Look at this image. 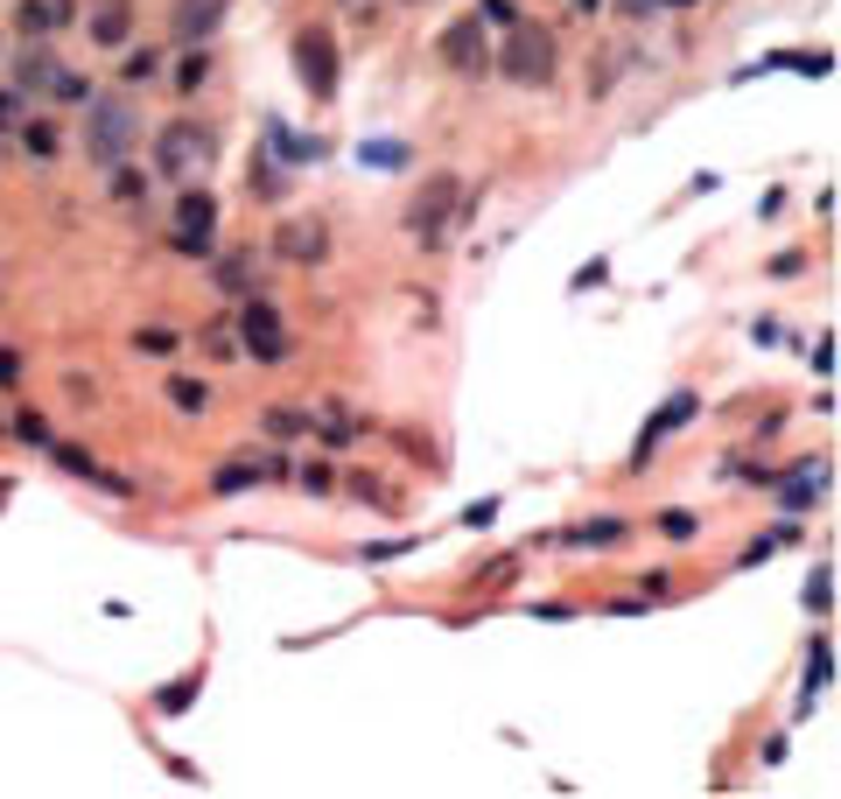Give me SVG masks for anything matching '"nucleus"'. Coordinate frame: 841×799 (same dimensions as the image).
Returning <instances> with one entry per match:
<instances>
[{
	"mask_svg": "<svg viewBox=\"0 0 841 799\" xmlns=\"http://www.w3.org/2000/svg\"><path fill=\"white\" fill-rule=\"evenodd\" d=\"M133 141H141L133 106L127 99H99V91H91V99H85V162L106 176V168H120L133 155Z\"/></svg>",
	"mask_w": 841,
	"mask_h": 799,
	"instance_id": "f257e3e1",
	"label": "nucleus"
},
{
	"mask_svg": "<svg viewBox=\"0 0 841 799\" xmlns=\"http://www.w3.org/2000/svg\"><path fill=\"white\" fill-rule=\"evenodd\" d=\"M491 70H505L512 85H554V70H561L554 29H540V22H512V29H505V50H491Z\"/></svg>",
	"mask_w": 841,
	"mask_h": 799,
	"instance_id": "f03ea898",
	"label": "nucleus"
},
{
	"mask_svg": "<svg viewBox=\"0 0 841 799\" xmlns=\"http://www.w3.org/2000/svg\"><path fill=\"white\" fill-rule=\"evenodd\" d=\"M456 211H463V183H456L449 168H435V176L420 183V197L407 204V239L443 245V239H449V225H456Z\"/></svg>",
	"mask_w": 841,
	"mask_h": 799,
	"instance_id": "7ed1b4c3",
	"label": "nucleus"
},
{
	"mask_svg": "<svg viewBox=\"0 0 841 799\" xmlns=\"http://www.w3.org/2000/svg\"><path fill=\"white\" fill-rule=\"evenodd\" d=\"M232 330H239V351H253L260 365H281V358L295 351V337H288V316H281V309H274L266 295H245V309H239V322H232Z\"/></svg>",
	"mask_w": 841,
	"mask_h": 799,
	"instance_id": "20e7f679",
	"label": "nucleus"
},
{
	"mask_svg": "<svg viewBox=\"0 0 841 799\" xmlns=\"http://www.w3.org/2000/svg\"><path fill=\"white\" fill-rule=\"evenodd\" d=\"M204 155H210V133L197 120H168L155 133V176H168V183H189L204 168Z\"/></svg>",
	"mask_w": 841,
	"mask_h": 799,
	"instance_id": "39448f33",
	"label": "nucleus"
},
{
	"mask_svg": "<svg viewBox=\"0 0 841 799\" xmlns=\"http://www.w3.org/2000/svg\"><path fill=\"white\" fill-rule=\"evenodd\" d=\"M295 78L309 85V99H337V35L330 29L295 35Z\"/></svg>",
	"mask_w": 841,
	"mask_h": 799,
	"instance_id": "423d86ee",
	"label": "nucleus"
},
{
	"mask_svg": "<svg viewBox=\"0 0 841 799\" xmlns=\"http://www.w3.org/2000/svg\"><path fill=\"white\" fill-rule=\"evenodd\" d=\"M210 232H218V197H210V189H183L168 245H176V253H189V260H204V253H210Z\"/></svg>",
	"mask_w": 841,
	"mask_h": 799,
	"instance_id": "0eeeda50",
	"label": "nucleus"
},
{
	"mask_svg": "<svg viewBox=\"0 0 841 799\" xmlns=\"http://www.w3.org/2000/svg\"><path fill=\"white\" fill-rule=\"evenodd\" d=\"M435 50H443L449 70H463V78H484V70H491V29H484V14H463V22H449Z\"/></svg>",
	"mask_w": 841,
	"mask_h": 799,
	"instance_id": "6e6552de",
	"label": "nucleus"
},
{
	"mask_svg": "<svg viewBox=\"0 0 841 799\" xmlns=\"http://www.w3.org/2000/svg\"><path fill=\"white\" fill-rule=\"evenodd\" d=\"M274 260L323 266V260H330V225H323V218H281L274 225Z\"/></svg>",
	"mask_w": 841,
	"mask_h": 799,
	"instance_id": "1a4fd4ad",
	"label": "nucleus"
},
{
	"mask_svg": "<svg viewBox=\"0 0 841 799\" xmlns=\"http://www.w3.org/2000/svg\"><path fill=\"white\" fill-rule=\"evenodd\" d=\"M695 414H701V393H695V386L666 400V407L653 414V422L638 428V449H631V470H645V463H653V456H659V442H666V435H674V428H687V422H695Z\"/></svg>",
	"mask_w": 841,
	"mask_h": 799,
	"instance_id": "9d476101",
	"label": "nucleus"
},
{
	"mask_svg": "<svg viewBox=\"0 0 841 799\" xmlns=\"http://www.w3.org/2000/svg\"><path fill=\"white\" fill-rule=\"evenodd\" d=\"M85 29H91V50H127L133 43V0H99L85 14Z\"/></svg>",
	"mask_w": 841,
	"mask_h": 799,
	"instance_id": "9b49d317",
	"label": "nucleus"
},
{
	"mask_svg": "<svg viewBox=\"0 0 841 799\" xmlns=\"http://www.w3.org/2000/svg\"><path fill=\"white\" fill-rule=\"evenodd\" d=\"M820 491H828V463H813V456H799L793 478L778 484V512H813Z\"/></svg>",
	"mask_w": 841,
	"mask_h": 799,
	"instance_id": "f8f14e48",
	"label": "nucleus"
},
{
	"mask_svg": "<svg viewBox=\"0 0 841 799\" xmlns=\"http://www.w3.org/2000/svg\"><path fill=\"white\" fill-rule=\"evenodd\" d=\"M50 456H56V463H64V470H70V478H85V484H99V491H106V499H133V484H127V478H112V470L99 463V456H85V449H70V442H50Z\"/></svg>",
	"mask_w": 841,
	"mask_h": 799,
	"instance_id": "ddd939ff",
	"label": "nucleus"
},
{
	"mask_svg": "<svg viewBox=\"0 0 841 799\" xmlns=\"http://www.w3.org/2000/svg\"><path fill=\"white\" fill-rule=\"evenodd\" d=\"M225 8H232V0H176V14H168V29H176V43L189 50V43H204V35L225 22Z\"/></svg>",
	"mask_w": 841,
	"mask_h": 799,
	"instance_id": "4468645a",
	"label": "nucleus"
},
{
	"mask_svg": "<svg viewBox=\"0 0 841 799\" xmlns=\"http://www.w3.org/2000/svg\"><path fill=\"white\" fill-rule=\"evenodd\" d=\"M50 78H56V56L43 50V43H29L22 56H14V91L35 106V91H50Z\"/></svg>",
	"mask_w": 841,
	"mask_h": 799,
	"instance_id": "2eb2a0df",
	"label": "nucleus"
},
{
	"mask_svg": "<svg viewBox=\"0 0 841 799\" xmlns=\"http://www.w3.org/2000/svg\"><path fill=\"white\" fill-rule=\"evenodd\" d=\"M260 428L274 435V442H295V435H316V414H309V407H266Z\"/></svg>",
	"mask_w": 841,
	"mask_h": 799,
	"instance_id": "dca6fc26",
	"label": "nucleus"
},
{
	"mask_svg": "<svg viewBox=\"0 0 841 799\" xmlns=\"http://www.w3.org/2000/svg\"><path fill=\"white\" fill-rule=\"evenodd\" d=\"M210 281H218V288L225 295H260V274H253V253H232V260H218V274H210Z\"/></svg>",
	"mask_w": 841,
	"mask_h": 799,
	"instance_id": "f3484780",
	"label": "nucleus"
},
{
	"mask_svg": "<svg viewBox=\"0 0 841 799\" xmlns=\"http://www.w3.org/2000/svg\"><path fill=\"white\" fill-rule=\"evenodd\" d=\"M14 141H22L29 162H56V147H64V141H56V127L50 120H29V112H22V127H14Z\"/></svg>",
	"mask_w": 841,
	"mask_h": 799,
	"instance_id": "a211bd4d",
	"label": "nucleus"
},
{
	"mask_svg": "<svg viewBox=\"0 0 841 799\" xmlns=\"http://www.w3.org/2000/svg\"><path fill=\"white\" fill-rule=\"evenodd\" d=\"M197 351H204V358H239V330H232V316L197 322Z\"/></svg>",
	"mask_w": 841,
	"mask_h": 799,
	"instance_id": "6ab92c4d",
	"label": "nucleus"
},
{
	"mask_svg": "<svg viewBox=\"0 0 841 799\" xmlns=\"http://www.w3.org/2000/svg\"><path fill=\"white\" fill-rule=\"evenodd\" d=\"M197 694H204V666H189L183 680H168V688L155 694V709H162V715H183V709H189Z\"/></svg>",
	"mask_w": 841,
	"mask_h": 799,
	"instance_id": "aec40b11",
	"label": "nucleus"
},
{
	"mask_svg": "<svg viewBox=\"0 0 841 799\" xmlns=\"http://www.w3.org/2000/svg\"><path fill=\"white\" fill-rule=\"evenodd\" d=\"M148 78H162V50H148V43L133 50V43H127V50H120V85H148Z\"/></svg>",
	"mask_w": 841,
	"mask_h": 799,
	"instance_id": "412c9836",
	"label": "nucleus"
},
{
	"mask_svg": "<svg viewBox=\"0 0 841 799\" xmlns=\"http://www.w3.org/2000/svg\"><path fill=\"white\" fill-rule=\"evenodd\" d=\"M162 386H168V407H176V414H204L210 407V386H204V379H189V372L162 379Z\"/></svg>",
	"mask_w": 841,
	"mask_h": 799,
	"instance_id": "4be33fe9",
	"label": "nucleus"
},
{
	"mask_svg": "<svg viewBox=\"0 0 841 799\" xmlns=\"http://www.w3.org/2000/svg\"><path fill=\"white\" fill-rule=\"evenodd\" d=\"M624 540H631L624 519H597V526H576V533H568V547H624Z\"/></svg>",
	"mask_w": 841,
	"mask_h": 799,
	"instance_id": "5701e85b",
	"label": "nucleus"
},
{
	"mask_svg": "<svg viewBox=\"0 0 841 799\" xmlns=\"http://www.w3.org/2000/svg\"><path fill=\"white\" fill-rule=\"evenodd\" d=\"M183 344V330H168V322H141V330H133V351L141 358H168Z\"/></svg>",
	"mask_w": 841,
	"mask_h": 799,
	"instance_id": "b1692460",
	"label": "nucleus"
},
{
	"mask_svg": "<svg viewBox=\"0 0 841 799\" xmlns=\"http://www.w3.org/2000/svg\"><path fill=\"white\" fill-rule=\"evenodd\" d=\"M260 484V463H225L218 478H210V499H239V491Z\"/></svg>",
	"mask_w": 841,
	"mask_h": 799,
	"instance_id": "393cba45",
	"label": "nucleus"
},
{
	"mask_svg": "<svg viewBox=\"0 0 841 799\" xmlns=\"http://www.w3.org/2000/svg\"><path fill=\"white\" fill-rule=\"evenodd\" d=\"M204 78H210V50H204V43H189V50H183V64H176V91L189 99V91H197Z\"/></svg>",
	"mask_w": 841,
	"mask_h": 799,
	"instance_id": "a878e982",
	"label": "nucleus"
},
{
	"mask_svg": "<svg viewBox=\"0 0 841 799\" xmlns=\"http://www.w3.org/2000/svg\"><path fill=\"white\" fill-rule=\"evenodd\" d=\"M106 183H112V197H120V204H141L148 197V176H141V168H106Z\"/></svg>",
	"mask_w": 841,
	"mask_h": 799,
	"instance_id": "bb28decb",
	"label": "nucleus"
},
{
	"mask_svg": "<svg viewBox=\"0 0 841 799\" xmlns=\"http://www.w3.org/2000/svg\"><path fill=\"white\" fill-rule=\"evenodd\" d=\"M828 666H834V653H828V638H820L813 653H807V688H799V701H813L820 688H828Z\"/></svg>",
	"mask_w": 841,
	"mask_h": 799,
	"instance_id": "cd10ccee",
	"label": "nucleus"
},
{
	"mask_svg": "<svg viewBox=\"0 0 841 799\" xmlns=\"http://www.w3.org/2000/svg\"><path fill=\"white\" fill-rule=\"evenodd\" d=\"M50 99L85 106V99H91V78H78V70H56V78H50Z\"/></svg>",
	"mask_w": 841,
	"mask_h": 799,
	"instance_id": "c85d7f7f",
	"label": "nucleus"
},
{
	"mask_svg": "<svg viewBox=\"0 0 841 799\" xmlns=\"http://www.w3.org/2000/svg\"><path fill=\"white\" fill-rule=\"evenodd\" d=\"M8 435H14V442H29V449H50V422H43V414H14Z\"/></svg>",
	"mask_w": 841,
	"mask_h": 799,
	"instance_id": "c756f323",
	"label": "nucleus"
},
{
	"mask_svg": "<svg viewBox=\"0 0 841 799\" xmlns=\"http://www.w3.org/2000/svg\"><path fill=\"white\" fill-rule=\"evenodd\" d=\"M245 189H253V197H281V189H288V176H281V168H266V155L245 168Z\"/></svg>",
	"mask_w": 841,
	"mask_h": 799,
	"instance_id": "7c9ffc66",
	"label": "nucleus"
},
{
	"mask_svg": "<svg viewBox=\"0 0 841 799\" xmlns=\"http://www.w3.org/2000/svg\"><path fill=\"white\" fill-rule=\"evenodd\" d=\"M828 603H834V568H828V561H820V568H813V576H807V611L820 617V611H828Z\"/></svg>",
	"mask_w": 841,
	"mask_h": 799,
	"instance_id": "2f4dec72",
	"label": "nucleus"
},
{
	"mask_svg": "<svg viewBox=\"0 0 841 799\" xmlns=\"http://www.w3.org/2000/svg\"><path fill=\"white\" fill-rule=\"evenodd\" d=\"M343 499H358V505H386V484L365 478V470H351V478H343Z\"/></svg>",
	"mask_w": 841,
	"mask_h": 799,
	"instance_id": "473e14b6",
	"label": "nucleus"
},
{
	"mask_svg": "<svg viewBox=\"0 0 841 799\" xmlns=\"http://www.w3.org/2000/svg\"><path fill=\"white\" fill-rule=\"evenodd\" d=\"M477 14H484V29H512V22H526V14H520V0H477Z\"/></svg>",
	"mask_w": 841,
	"mask_h": 799,
	"instance_id": "72a5a7b5",
	"label": "nucleus"
},
{
	"mask_svg": "<svg viewBox=\"0 0 841 799\" xmlns=\"http://www.w3.org/2000/svg\"><path fill=\"white\" fill-rule=\"evenodd\" d=\"M358 155H365L372 168H407V147L400 141H372V147H358Z\"/></svg>",
	"mask_w": 841,
	"mask_h": 799,
	"instance_id": "f704fd0d",
	"label": "nucleus"
},
{
	"mask_svg": "<svg viewBox=\"0 0 841 799\" xmlns=\"http://www.w3.org/2000/svg\"><path fill=\"white\" fill-rule=\"evenodd\" d=\"M22 112H29V99H22V91H0V133H14V127H22Z\"/></svg>",
	"mask_w": 841,
	"mask_h": 799,
	"instance_id": "c9c22d12",
	"label": "nucleus"
},
{
	"mask_svg": "<svg viewBox=\"0 0 841 799\" xmlns=\"http://www.w3.org/2000/svg\"><path fill=\"white\" fill-rule=\"evenodd\" d=\"M302 491H309V499H330V491H337V478H330L323 463H302Z\"/></svg>",
	"mask_w": 841,
	"mask_h": 799,
	"instance_id": "e433bc0d",
	"label": "nucleus"
},
{
	"mask_svg": "<svg viewBox=\"0 0 841 799\" xmlns=\"http://www.w3.org/2000/svg\"><path fill=\"white\" fill-rule=\"evenodd\" d=\"M659 533H666V540H695V512H666Z\"/></svg>",
	"mask_w": 841,
	"mask_h": 799,
	"instance_id": "4c0bfd02",
	"label": "nucleus"
},
{
	"mask_svg": "<svg viewBox=\"0 0 841 799\" xmlns=\"http://www.w3.org/2000/svg\"><path fill=\"white\" fill-rule=\"evenodd\" d=\"M0 386H8V393L22 386V351H0Z\"/></svg>",
	"mask_w": 841,
	"mask_h": 799,
	"instance_id": "58836bf2",
	"label": "nucleus"
},
{
	"mask_svg": "<svg viewBox=\"0 0 841 799\" xmlns=\"http://www.w3.org/2000/svg\"><path fill=\"white\" fill-rule=\"evenodd\" d=\"M64 393H70V400H85V407H91V400H99V386H91L85 372H70V379H64Z\"/></svg>",
	"mask_w": 841,
	"mask_h": 799,
	"instance_id": "ea45409f",
	"label": "nucleus"
},
{
	"mask_svg": "<svg viewBox=\"0 0 841 799\" xmlns=\"http://www.w3.org/2000/svg\"><path fill=\"white\" fill-rule=\"evenodd\" d=\"M603 281H610V266H603V260H589L582 274H576V288H603Z\"/></svg>",
	"mask_w": 841,
	"mask_h": 799,
	"instance_id": "a19ab883",
	"label": "nucleus"
},
{
	"mask_svg": "<svg viewBox=\"0 0 841 799\" xmlns=\"http://www.w3.org/2000/svg\"><path fill=\"white\" fill-rule=\"evenodd\" d=\"M624 14H653V0H624Z\"/></svg>",
	"mask_w": 841,
	"mask_h": 799,
	"instance_id": "79ce46f5",
	"label": "nucleus"
},
{
	"mask_svg": "<svg viewBox=\"0 0 841 799\" xmlns=\"http://www.w3.org/2000/svg\"><path fill=\"white\" fill-rule=\"evenodd\" d=\"M568 8H576V14H597V8H603V0H568Z\"/></svg>",
	"mask_w": 841,
	"mask_h": 799,
	"instance_id": "37998d69",
	"label": "nucleus"
},
{
	"mask_svg": "<svg viewBox=\"0 0 841 799\" xmlns=\"http://www.w3.org/2000/svg\"><path fill=\"white\" fill-rule=\"evenodd\" d=\"M653 8H695V0H653Z\"/></svg>",
	"mask_w": 841,
	"mask_h": 799,
	"instance_id": "c03bdc74",
	"label": "nucleus"
},
{
	"mask_svg": "<svg viewBox=\"0 0 841 799\" xmlns=\"http://www.w3.org/2000/svg\"><path fill=\"white\" fill-rule=\"evenodd\" d=\"M337 8H358V0H337Z\"/></svg>",
	"mask_w": 841,
	"mask_h": 799,
	"instance_id": "a18cd8bd",
	"label": "nucleus"
},
{
	"mask_svg": "<svg viewBox=\"0 0 841 799\" xmlns=\"http://www.w3.org/2000/svg\"><path fill=\"white\" fill-rule=\"evenodd\" d=\"M407 8H428V0H407Z\"/></svg>",
	"mask_w": 841,
	"mask_h": 799,
	"instance_id": "49530a36",
	"label": "nucleus"
}]
</instances>
